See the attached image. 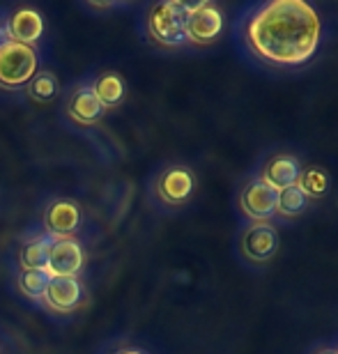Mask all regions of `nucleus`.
<instances>
[{"mask_svg": "<svg viewBox=\"0 0 338 354\" xmlns=\"http://www.w3.org/2000/svg\"><path fill=\"white\" fill-rule=\"evenodd\" d=\"M311 354H338L334 345H320V348H315Z\"/></svg>", "mask_w": 338, "mask_h": 354, "instance_id": "aec40b11", "label": "nucleus"}, {"mask_svg": "<svg viewBox=\"0 0 338 354\" xmlns=\"http://www.w3.org/2000/svg\"><path fill=\"white\" fill-rule=\"evenodd\" d=\"M320 12L306 0H265L237 21V39L253 62L274 72H297L320 51Z\"/></svg>", "mask_w": 338, "mask_h": 354, "instance_id": "f257e3e1", "label": "nucleus"}, {"mask_svg": "<svg viewBox=\"0 0 338 354\" xmlns=\"http://www.w3.org/2000/svg\"><path fill=\"white\" fill-rule=\"evenodd\" d=\"M187 12L189 3H182V0H166V3L152 5L145 17L147 37L157 46L171 48V51L187 46Z\"/></svg>", "mask_w": 338, "mask_h": 354, "instance_id": "f03ea898", "label": "nucleus"}, {"mask_svg": "<svg viewBox=\"0 0 338 354\" xmlns=\"http://www.w3.org/2000/svg\"><path fill=\"white\" fill-rule=\"evenodd\" d=\"M281 235L272 221H246L239 230L237 251L246 265L265 267L279 253Z\"/></svg>", "mask_w": 338, "mask_h": 354, "instance_id": "7ed1b4c3", "label": "nucleus"}, {"mask_svg": "<svg viewBox=\"0 0 338 354\" xmlns=\"http://www.w3.org/2000/svg\"><path fill=\"white\" fill-rule=\"evenodd\" d=\"M336 352H338V345H336Z\"/></svg>", "mask_w": 338, "mask_h": 354, "instance_id": "5701e85b", "label": "nucleus"}, {"mask_svg": "<svg viewBox=\"0 0 338 354\" xmlns=\"http://www.w3.org/2000/svg\"><path fill=\"white\" fill-rule=\"evenodd\" d=\"M26 92L32 102L46 104L58 95V79H55V74L51 72H39V74H35L30 83L26 86Z\"/></svg>", "mask_w": 338, "mask_h": 354, "instance_id": "6ab92c4d", "label": "nucleus"}, {"mask_svg": "<svg viewBox=\"0 0 338 354\" xmlns=\"http://www.w3.org/2000/svg\"><path fill=\"white\" fill-rule=\"evenodd\" d=\"M301 161L294 157L290 152H274L272 157L265 159V164L260 166L258 171V180L267 184L272 191H283L288 187H294L299 180V173H301Z\"/></svg>", "mask_w": 338, "mask_h": 354, "instance_id": "1a4fd4ad", "label": "nucleus"}, {"mask_svg": "<svg viewBox=\"0 0 338 354\" xmlns=\"http://www.w3.org/2000/svg\"><path fill=\"white\" fill-rule=\"evenodd\" d=\"M83 301V286L79 279H51L41 295V304L53 313H72Z\"/></svg>", "mask_w": 338, "mask_h": 354, "instance_id": "9d476101", "label": "nucleus"}, {"mask_svg": "<svg viewBox=\"0 0 338 354\" xmlns=\"http://www.w3.org/2000/svg\"><path fill=\"white\" fill-rule=\"evenodd\" d=\"M308 198L304 196L297 184L294 187H288L276 194V216L281 218H297L308 209Z\"/></svg>", "mask_w": 338, "mask_h": 354, "instance_id": "f3484780", "label": "nucleus"}, {"mask_svg": "<svg viewBox=\"0 0 338 354\" xmlns=\"http://www.w3.org/2000/svg\"><path fill=\"white\" fill-rule=\"evenodd\" d=\"M106 109L102 106V102L97 99L93 92V86H81L74 90V95L67 102V115L79 124H95L104 118Z\"/></svg>", "mask_w": 338, "mask_h": 354, "instance_id": "ddd939ff", "label": "nucleus"}, {"mask_svg": "<svg viewBox=\"0 0 338 354\" xmlns=\"http://www.w3.org/2000/svg\"><path fill=\"white\" fill-rule=\"evenodd\" d=\"M48 246H51V237L39 235L32 239H26L19 251V265L21 269H44L48 258Z\"/></svg>", "mask_w": 338, "mask_h": 354, "instance_id": "2eb2a0df", "label": "nucleus"}, {"mask_svg": "<svg viewBox=\"0 0 338 354\" xmlns=\"http://www.w3.org/2000/svg\"><path fill=\"white\" fill-rule=\"evenodd\" d=\"M93 92L97 95V99L102 102L104 109H113L124 99V81L122 76L115 72H106L100 74L93 83Z\"/></svg>", "mask_w": 338, "mask_h": 354, "instance_id": "4468645a", "label": "nucleus"}, {"mask_svg": "<svg viewBox=\"0 0 338 354\" xmlns=\"http://www.w3.org/2000/svg\"><path fill=\"white\" fill-rule=\"evenodd\" d=\"M152 191L159 203L168 207H182L191 201L196 191V175L185 164H171L154 177Z\"/></svg>", "mask_w": 338, "mask_h": 354, "instance_id": "423d86ee", "label": "nucleus"}, {"mask_svg": "<svg viewBox=\"0 0 338 354\" xmlns=\"http://www.w3.org/2000/svg\"><path fill=\"white\" fill-rule=\"evenodd\" d=\"M237 209L242 212L246 221H274L276 218V191H272L253 175L239 189Z\"/></svg>", "mask_w": 338, "mask_h": 354, "instance_id": "0eeeda50", "label": "nucleus"}, {"mask_svg": "<svg viewBox=\"0 0 338 354\" xmlns=\"http://www.w3.org/2000/svg\"><path fill=\"white\" fill-rule=\"evenodd\" d=\"M5 35L10 41H17V44H26L32 46L41 35H44V19L37 10H30V7H24V10H17L10 17L5 26Z\"/></svg>", "mask_w": 338, "mask_h": 354, "instance_id": "f8f14e48", "label": "nucleus"}, {"mask_svg": "<svg viewBox=\"0 0 338 354\" xmlns=\"http://www.w3.org/2000/svg\"><path fill=\"white\" fill-rule=\"evenodd\" d=\"M48 281H51V276H48L44 269H21L19 290H21V295L28 297V299L41 301V295H44Z\"/></svg>", "mask_w": 338, "mask_h": 354, "instance_id": "a211bd4d", "label": "nucleus"}, {"mask_svg": "<svg viewBox=\"0 0 338 354\" xmlns=\"http://www.w3.org/2000/svg\"><path fill=\"white\" fill-rule=\"evenodd\" d=\"M79 225H81V209L74 201H53L44 212L46 235L53 239L74 237Z\"/></svg>", "mask_w": 338, "mask_h": 354, "instance_id": "9b49d317", "label": "nucleus"}, {"mask_svg": "<svg viewBox=\"0 0 338 354\" xmlns=\"http://www.w3.org/2000/svg\"><path fill=\"white\" fill-rule=\"evenodd\" d=\"M115 354H145L143 350H138V348H124V350H120Z\"/></svg>", "mask_w": 338, "mask_h": 354, "instance_id": "412c9836", "label": "nucleus"}, {"mask_svg": "<svg viewBox=\"0 0 338 354\" xmlns=\"http://www.w3.org/2000/svg\"><path fill=\"white\" fill-rule=\"evenodd\" d=\"M86 263V253L76 237H51V246H48V258L44 272L51 279H76V274L83 269Z\"/></svg>", "mask_w": 338, "mask_h": 354, "instance_id": "6e6552de", "label": "nucleus"}, {"mask_svg": "<svg viewBox=\"0 0 338 354\" xmlns=\"http://www.w3.org/2000/svg\"><path fill=\"white\" fill-rule=\"evenodd\" d=\"M37 74V53L32 46L5 39L0 44V88L19 90Z\"/></svg>", "mask_w": 338, "mask_h": 354, "instance_id": "39448f33", "label": "nucleus"}, {"mask_svg": "<svg viewBox=\"0 0 338 354\" xmlns=\"http://www.w3.org/2000/svg\"><path fill=\"white\" fill-rule=\"evenodd\" d=\"M5 39H7V35H5V28H0V44H3Z\"/></svg>", "mask_w": 338, "mask_h": 354, "instance_id": "4be33fe9", "label": "nucleus"}, {"mask_svg": "<svg viewBox=\"0 0 338 354\" xmlns=\"http://www.w3.org/2000/svg\"><path fill=\"white\" fill-rule=\"evenodd\" d=\"M223 30H225V14L216 3L203 0V3L189 5L187 26H185L187 44L207 48L223 37Z\"/></svg>", "mask_w": 338, "mask_h": 354, "instance_id": "20e7f679", "label": "nucleus"}, {"mask_svg": "<svg viewBox=\"0 0 338 354\" xmlns=\"http://www.w3.org/2000/svg\"><path fill=\"white\" fill-rule=\"evenodd\" d=\"M297 187L304 191V196L308 201H320L329 194V187H332V180L329 175L322 171L318 166H304L299 173V180H297Z\"/></svg>", "mask_w": 338, "mask_h": 354, "instance_id": "dca6fc26", "label": "nucleus"}]
</instances>
